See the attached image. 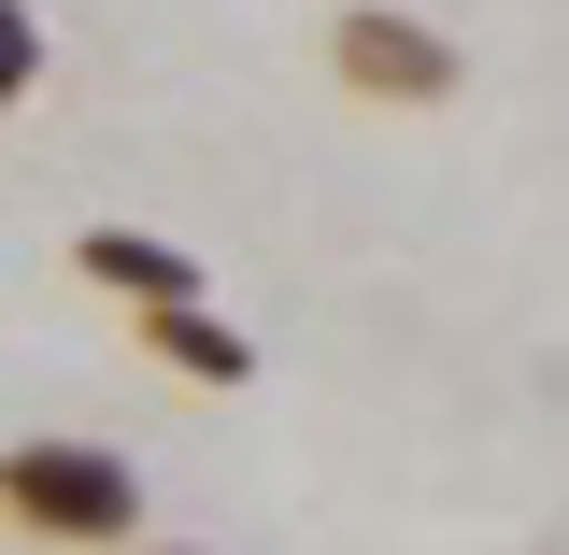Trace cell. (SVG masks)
Returning <instances> with one entry per match:
<instances>
[{
	"mask_svg": "<svg viewBox=\"0 0 569 555\" xmlns=\"http://www.w3.org/2000/svg\"><path fill=\"white\" fill-rule=\"evenodd\" d=\"M71 271L100 285V299H200V257H186V242H157V228H86V242H71Z\"/></svg>",
	"mask_w": 569,
	"mask_h": 555,
	"instance_id": "4",
	"label": "cell"
},
{
	"mask_svg": "<svg viewBox=\"0 0 569 555\" xmlns=\"http://www.w3.org/2000/svg\"><path fill=\"white\" fill-rule=\"evenodd\" d=\"M0 527L58 555H129L142 542V470L114 442H71V427H29L0 442Z\"/></svg>",
	"mask_w": 569,
	"mask_h": 555,
	"instance_id": "1",
	"label": "cell"
},
{
	"mask_svg": "<svg viewBox=\"0 0 569 555\" xmlns=\"http://www.w3.org/2000/svg\"><path fill=\"white\" fill-rule=\"evenodd\" d=\"M129 555H200V542H129Z\"/></svg>",
	"mask_w": 569,
	"mask_h": 555,
	"instance_id": "6",
	"label": "cell"
},
{
	"mask_svg": "<svg viewBox=\"0 0 569 555\" xmlns=\"http://www.w3.org/2000/svg\"><path fill=\"white\" fill-rule=\"evenodd\" d=\"M328 71H342L356 100H385V115H427V100H456V43H441L427 14H385V0H356L342 29H328Z\"/></svg>",
	"mask_w": 569,
	"mask_h": 555,
	"instance_id": "2",
	"label": "cell"
},
{
	"mask_svg": "<svg viewBox=\"0 0 569 555\" xmlns=\"http://www.w3.org/2000/svg\"><path fill=\"white\" fill-rule=\"evenodd\" d=\"M129 328H142V356H157V370H186V385H257V343H242L213 299H142Z\"/></svg>",
	"mask_w": 569,
	"mask_h": 555,
	"instance_id": "3",
	"label": "cell"
},
{
	"mask_svg": "<svg viewBox=\"0 0 569 555\" xmlns=\"http://www.w3.org/2000/svg\"><path fill=\"white\" fill-rule=\"evenodd\" d=\"M43 58H58V43H43V14H29V0H0V115L43 86Z\"/></svg>",
	"mask_w": 569,
	"mask_h": 555,
	"instance_id": "5",
	"label": "cell"
}]
</instances>
